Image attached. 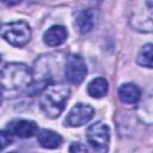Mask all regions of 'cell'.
I'll use <instances>...</instances> for the list:
<instances>
[{
  "mask_svg": "<svg viewBox=\"0 0 153 153\" xmlns=\"http://www.w3.org/2000/svg\"><path fill=\"white\" fill-rule=\"evenodd\" d=\"M32 82L33 73L24 63L12 62L0 69V92H20L30 87Z\"/></svg>",
  "mask_w": 153,
  "mask_h": 153,
  "instance_id": "6da1fadb",
  "label": "cell"
},
{
  "mask_svg": "<svg viewBox=\"0 0 153 153\" xmlns=\"http://www.w3.org/2000/svg\"><path fill=\"white\" fill-rule=\"evenodd\" d=\"M39 106L49 118H56L61 115L69 98L71 90L61 82H49L39 90Z\"/></svg>",
  "mask_w": 153,
  "mask_h": 153,
  "instance_id": "7a4b0ae2",
  "label": "cell"
},
{
  "mask_svg": "<svg viewBox=\"0 0 153 153\" xmlns=\"http://www.w3.org/2000/svg\"><path fill=\"white\" fill-rule=\"evenodd\" d=\"M129 23L140 32L152 31V0H131Z\"/></svg>",
  "mask_w": 153,
  "mask_h": 153,
  "instance_id": "3957f363",
  "label": "cell"
},
{
  "mask_svg": "<svg viewBox=\"0 0 153 153\" xmlns=\"http://www.w3.org/2000/svg\"><path fill=\"white\" fill-rule=\"evenodd\" d=\"M0 33L6 42L14 47H24L31 38L30 25L23 20L12 22L4 25Z\"/></svg>",
  "mask_w": 153,
  "mask_h": 153,
  "instance_id": "277c9868",
  "label": "cell"
},
{
  "mask_svg": "<svg viewBox=\"0 0 153 153\" xmlns=\"http://www.w3.org/2000/svg\"><path fill=\"white\" fill-rule=\"evenodd\" d=\"M86 140L98 152H106L110 141V128L104 122H96L86 130Z\"/></svg>",
  "mask_w": 153,
  "mask_h": 153,
  "instance_id": "5b68a950",
  "label": "cell"
},
{
  "mask_svg": "<svg viewBox=\"0 0 153 153\" xmlns=\"http://www.w3.org/2000/svg\"><path fill=\"white\" fill-rule=\"evenodd\" d=\"M63 73H65V78L68 82H71L73 85H78V84L82 82V80L85 79L86 73H87V68H86V63H85L84 59L76 54L69 55L66 59Z\"/></svg>",
  "mask_w": 153,
  "mask_h": 153,
  "instance_id": "8992f818",
  "label": "cell"
},
{
  "mask_svg": "<svg viewBox=\"0 0 153 153\" xmlns=\"http://www.w3.org/2000/svg\"><path fill=\"white\" fill-rule=\"evenodd\" d=\"M94 115V109L88 104L78 103L68 112L65 123L69 127H81L90 122Z\"/></svg>",
  "mask_w": 153,
  "mask_h": 153,
  "instance_id": "52a82bcc",
  "label": "cell"
},
{
  "mask_svg": "<svg viewBox=\"0 0 153 153\" xmlns=\"http://www.w3.org/2000/svg\"><path fill=\"white\" fill-rule=\"evenodd\" d=\"M8 131L20 139H27L37 134L38 127L36 122L29 120H16L8 123Z\"/></svg>",
  "mask_w": 153,
  "mask_h": 153,
  "instance_id": "ba28073f",
  "label": "cell"
},
{
  "mask_svg": "<svg viewBox=\"0 0 153 153\" xmlns=\"http://www.w3.org/2000/svg\"><path fill=\"white\" fill-rule=\"evenodd\" d=\"M67 36H68V32L65 29V26L53 25L44 32L43 41L49 47H57V45H61L62 43H65V41L67 39Z\"/></svg>",
  "mask_w": 153,
  "mask_h": 153,
  "instance_id": "9c48e42d",
  "label": "cell"
},
{
  "mask_svg": "<svg viewBox=\"0 0 153 153\" xmlns=\"http://www.w3.org/2000/svg\"><path fill=\"white\" fill-rule=\"evenodd\" d=\"M37 141L42 147L48 149H54L60 147V145L62 143V136L56 131L49 129H42L37 131Z\"/></svg>",
  "mask_w": 153,
  "mask_h": 153,
  "instance_id": "30bf717a",
  "label": "cell"
},
{
  "mask_svg": "<svg viewBox=\"0 0 153 153\" xmlns=\"http://www.w3.org/2000/svg\"><path fill=\"white\" fill-rule=\"evenodd\" d=\"M140 97H141V90L135 84H131V82L123 84L118 88V98L122 103L135 104L139 102Z\"/></svg>",
  "mask_w": 153,
  "mask_h": 153,
  "instance_id": "8fae6325",
  "label": "cell"
},
{
  "mask_svg": "<svg viewBox=\"0 0 153 153\" xmlns=\"http://www.w3.org/2000/svg\"><path fill=\"white\" fill-rule=\"evenodd\" d=\"M94 25V12L92 10H84L79 12L75 19V26L80 33H88Z\"/></svg>",
  "mask_w": 153,
  "mask_h": 153,
  "instance_id": "7c38bea8",
  "label": "cell"
},
{
  "mask_svg": "<svg viewBox=\"0 0 153 153\" xmlns=\"http://www.w3.org/2000/svg\"><path fill=\"white\" fill-rule=\"evenodd\" d=\"M109 84L104 78H96L87 85V93L93 98H102L108 93Z\"/></svg>",
  "mask_w": 153,
  "mask_h": 153,
  "instance_id": "4fadbf2b",
  "label": "cell"
},
{
  "mask_svg": "<svg viewBox=\"0 0 153 153\" xmlns=\"http://www.w3.org/2000/svg\"><path fill=\"white\" fill-rule=\"evenodd\" d=\"M152 50H153V45L151 43L145 44L139 51L136 62L142 67L152 68Z\"/></svg>",
  "mask_w": 153,
  "mask_h": 153,
  "instance_id": "5bb4252c",
  "label": "cell"
},
{
  "mask_svg": "<svg viewBox=\"0 0 153 153\" xmlns=\"http://www.w3.org/2000/svg\"><path fill=\"white\" fill-rule=\"evenodd\" d=\"M13 142V135L10 131L0 130V151L5 149Z\"/></svg>",
  "mask_w": 153,
  "mask_h": 153,
  "instance_id": "9a60e30c",
  "label": "cell"
},
{
  "mask_svg": "<svg viewBox=\"0 0 153 153\" xmlns=\"http://www.w3.org/2000/svg\"><path fill=\"white\" fill-rule=\"evenodd\" d=\"M69 152H87V147L76 142V143H73L71 147H69Z\"/></svg>",
  "mask_w": 153,
  "mask_h": 153,
  "instance_id": "2e32d148",
  "label": "cell"
},
{
  "mask_svg": "<svg viewBox=\"0 0 153 153\" xmlns=\"http://www.w3.org/2000/svg\"><path fill=\"white\" fill-rule=\"evenodd\" d=\"M0 1L2 4L7 5V6H16V5H18V4L22 2V0H0Z\"/></svg>",
  "mask_w": 153,
  "mask_h": 153,
  "instance_id": "e0dca14e",
  "label": "cell"
},
{
  "mask_svg": "<svg viewBox=\"0 0 153 153\" xmlns=\"http://www.w3.org/2000/svg\"><path fill=\"white\" fill-rule=\"evenodd\" d=\"M0 104H1V92H0Z\"/></svg>",
  "mask_w": 153,
  "mask_h": 153,
  "instance_id": "ac0fdd59",
  "label": "cell"
},
{
  "mask_svg": "<svg viewBox=\"0 0 153 153\" xmlns=\"http://www.w3.org/2000/svg\"><path fill=\"white\" fill-rule=\"evenodd\" d=\"M0 61H1V55H0Z\"/></svg>",
  "mask_w": 153,
  "mask_h": 153,
  "instance_id": "d6986e66",
  "label": "cell"
}]
</instances>
